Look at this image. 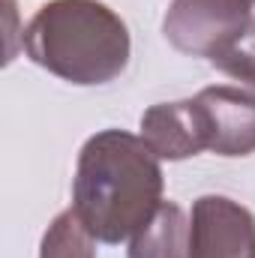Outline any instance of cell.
I'll list each match as a JSON object with an SVG mask.
<instances>
[{
  "instance_id": "cell-5",
  "label": "cell",
  "mask_w": 255,
  "mask_h": 258,
  "mask_svg": "<svg viewBox=\"0 0 255 258\" xmlns=\"http://www.w3.org/2000/svg\"><path fill=\"white\" fill-rule=\"evenodd\" d=\"M207 123V150L216 156L255 153V93L231 84H213L195 93Z\"/></svg>"
},
{
  "instance_id": "cell-7",
  "label": "cell",
  "mask_w": 255,
  "mask_h": 258,
  "mask_svg": "<svg viewBox=\"0 0 255 258\" xmlns=\"http://www.w3.org/2000/svg\"><path fill=\"white\" fill-rule=\"evenodd\" d=\"M129 258H186L189 255V219L180 204L162 201L156 213L129 237Z\"/></svg>"
},
{
  "instance_id": "cell-9",
  "label": "cell",
  "mask_w": 255,
  "mask_h": 258,
  "mask_svg": "<svg viewBox=\"0 0 255 258\" xmlns=\"http://www.w3.org/2000/svg\"><path fill=\"white\" fill-rule=\"evenodd\" d=\"M210 66H216L222 75L237 81L243 90L255 93V27L246 30L243 36L231 39L225 48H219L210 57Z\"/></svg>"
},
{
  "instance_id": "cell-1",
  "label": "cell",
  "mask_w": 255,
  "mask_h": 258,
  "mask_svg": "<svg viewBox=\"0 0 255 258\" xmlns=\"http://www.w3.org/2000/svg\"><path fill=\"white\" fill-rule=\"evenodd\" d=\"M159 162L147 141L126 129H102L84 141L75 162L72 207L99 243H129L156 213L165 189Z\"/></svg>"
},
{
  "instance_id": "cell-2",
  "label": "cell",
  "mask_w": 255,
  "mask_h": 258,
  "mask_svg": "<svg viewBox=\"0 0 255 258\" xmlns=\"http://www.w3.org/2000/svg\"><path fill=\"white\" fill-rule=\"evenodd\" d=\"M27 57L75 87L117 81L132 57L126 21L102 0H48L21 33Z\"/></svg>"
},
{
  "instance_id": "cell-3",
  "label": "cell",
  "mask_w": 255,
  "mask_h": 258,
  "mask_svg": "<svg viewBox=\"0 0 255 258\" xmlns=\"http://www.w3.org/2000/svg\"><path fill=\"white\" fill-rule=\"evenodd\" d=\"M255 27V0H171L162 33L189 57H213Z\"/></svg>"
},
{
  "instance_id": "cell-6",
  "label": "cell",
  "mask_w": 255,
  "mask_h": 258,
  "mask_svg": "<svg viewBox=\"0 0 255 258\" xmlns=\"http://www.w3.org/2000/svg\"><path fill=\"white\" fill-rule=\"evenodd\" d=\"M141 138L147 147L168 162H180L207 150V123L201 105L192 99L156 102L141 114Z\"/></svg>"
},
{
  "instance_id": "cell-4",
  "label": "cell",
  "mask_w": 255,
  "mask_h": 258,
  "mask_svg": "<svg viewBox=\"0 0 255 258\" xmlns=\"http://www.w3.org/2000/svg\"><path fill=\"white\" fill-rule=\"evenodd\" d=\"M186 258H255V216L228 195L192 201Z\"/></svg>"
},
{
  "instance_id": "cell-8",
  "label": "cell",
  "mask_w": 255,
  "mask_h": 258,
  "mask_svg": "<svg viewBox=\"0 0 255 258\" xmlns=\"http://www.w3.org/2000/svg\"><path fill=\"white\" fill-rule=\"evenodd\" d=\"M96 237L81 222L75 207L57 213L42 234L39 258H96Z\"/></svg>"
}]
</instances>
